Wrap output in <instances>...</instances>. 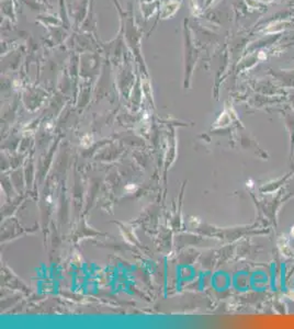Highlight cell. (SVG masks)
<instances>
[{
  "label": "cell",
  "mask_w": 294,
  "mask_h": 329,
  "mask_svg": "<svg viewBox=\"0 0 294 329\" xmlns=\"http://www.w3.org/2000/svg\"><path fill=\"white\" fill-rule=\"evenodd\" d=\"M291 234L294 236V227H292V230H291Z\"/></svg>",
  "instance_id": "cell-1"
}]
</instances>
